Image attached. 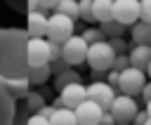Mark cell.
I'll use <instances>...</instances> for the list:
<instances>
[{
    "label": "cell",
    "instance_id": "34",
    "mask_svg": "<svg viewBox=\"0 0 151 125\" xmlns=\"http://www.w3.org/2000/svg\"><path fill=\"white\" fill-rule=\"evenodd\" d=\"M106 73H109V71H94V68H90V78H92V83H101V80H106Z\"/></svg>",
    "mask_w": 151,
    "mask_h": 125
},
{
    "label": "cell",
    "instance_id": "1",
    "mask_svg": "<svg viewBox=\"0 0 151 125\" xmlns=\"http://www.w3.org/2000/svg\"><path fill=\"white\" fill-rule=\"evenodd\" d=\"M28 33L24 28H0V80H5L19 99L28 92Z\"/></svg>",
    "mask_w": 151,
    "mask_h": 125
},
{
    "label": "cell",
    "instance_id": "3",
    "mask_svg": "<svg viewBox=\"0 0 151 125\" xmlns=\"http://www.w3.org/2000/svg\"><path fill=\"white\" fill-rule=\"evenodd\" d=\"M113 59H116V52L111 50L109 40H101V42H94V45L87 47V59L85 61L94 71H111Z\"/></svg>",
    "mask_w": 151,
    "mask_h": 125
},
{
    "label": "cell",
    "instance_id": "4",
    "mask_svg": "<svg viewBox=\"0 0 151 125\" xmlns=\"http://www.w3.org/2000/svg\"><path fill=\"white\" fill-rule=\"evenodd\" d=\"M76 33V21L54 12L47 17V40H54V42H66L71 35Z\"/></svg>",
    "mask_w": 151,
    "mask_h": 125
},
{
    "label": "cell",
    "instance_id": "14",
    "mask_svg": "<svg viewBox=\"0 0 151 125\" xmlns=\"http://www.w3.org/2000/svg\"><path fill=\"white\" fill-rule=\"evenodd\" d=\"M127 57H130V66L132 68L146 71V66L151 64V45H132L127 50Z\"/></svg>",
    "mask_w": 151,
    "mask_h": 125
},
{
    "label": "cell",
    "instance_id": "24",
    "mask_svg": "<svg viewBox=\"0 0 151 125\" xmlns=\"http://www.w3.org/2000/svg\"><path fill=\"white\" fill-rule=\"evenodd\" d=\"M78 19L92 24L94 17H92V0H78Z\"/></svg>",
    "mask_w": 151,
    "mask_h": 125
},
{
    "label": "cell",
    "instance_id": "39",
    "mask_svg": "<svg viewBox=\"0 0 151 125\" xmlns=\"http://www.w3.org/2000/svg\"><path fill=\"white\" fill-rule=\"evenodd\" d=\"M52 106H54V111H57V108H66V106H64V101H61L59 97H57V99L52 101Z\"/></svg>",
    "mask_w": 151,
    "mask_h": 125
},
{
    "label": "cell",
    "instance_id": "27",
    "mask_svg": "<svg viewBox=\"0 0 151 125\" xmlns=\"http://www.w3.org/2000/svg\"><path fill=\"white\" fill-rule=\"evenodd\" d=\"M127 66H130V57H127V54H116V59H113V66H111V68L120 73V71H125Z\"/></svg>",
    "mask_w": 151,
    "mask_h": 125
},
{
    "label": "cell",
    "instance_id": "13",
    "mask_svg": "<svg viewBox=\"0 0 151 125\" xmlns=\"http://www.w3.org/2000/svg\"><path fill=\"white\" fill-rule=\"evenodd\" d=\"M26 33L28 38H47V17L45 12H28L26 19Z\"/></svg>",
    "mask_w": 151,
    "mask_h": 125
},
{
    "label": "cell",
    "instance_id": "7",
    "mask_svg": "<svg viewBox=\"0 0 151 125\" xmlns=\"http://www.w3.org/2000/svg\"><path fill=\"white\" fill-rule=\"evenodd\" d=\"M142 17L139 0H113V19L123 26H132Z\"/></svg>",
    "mask_w": 151,
    "mask_h": 125
},
{
    "label": "cell",
    "instance_id": "15",
    "mask_svg": "<svg viewBox=\"0 0 151 125\" xmlns=\"http://www.w3.org/2000/svg\"><path fill=\"white\" fill-rule=\"evenodd\" d=\"M130 35H132V45H151V24L149 21H134L130 26Z\"/></svg>",
    "mask_w": 151,
    "mask_h": 125
},
{
    "label": "cell",
    "instance_id": "19",
    "mask_svg": "<svg viewBox=\"0 0 151 125\" xmlns=\"http://www.w3.org/2000/svg\"><path fill=\"white\" fill-rule=\"evenodd\" d=\"M50 125H78L73 108H57L50 118Z\"/></svg>",
    "mask_w": 151,
    "mask_h": 125
},
{
    "label": "cell",
    "instance_id": "29",
    "mask_svg": "<svg viewBox=\"0 0 151 125\" xmlns=\"http://www.w3.org/2000/svg\"><path fill=\"white\" fill-rule=\"evenodd\" d=\"M47 45H50V61H54V59H59V57H61V42H54V40H47Z\"/></svg>",
    "mask_w": 151,
    "mask_h": 125
},
{
    "label": "cell",
    "instance_id": "5",
    "mask_svg": "<svg viewBox=\"0 0 151 125\" xmlns=\"http://www.w3.org/2000/svg\"><path fill=\"white\" fill-rule=\"evenodd\" d=\"M109 111H111L116 125H130L132 118H134V113L139 111V106H137V99H134V97L116 94L113 101H111V106H109Z\"/></svg>",
    "mask_w": 151,
    "mask_h": 125
},
{
    "label": "cell",
    "instance_id": "33",
    "mask_svg": "<svg viewBox=\"0 0 151 125\" xmlns=\"http://www.w3.org/2000/svg\"><path fill=\"white\" fill-rule=\"evenodd\" d=\"M118 78H120V73H118V71H113V68H111V71L106 73V83H109V85H111L113 90L118 87Z\"/></svg>",
    "mask_w": 151,
    "mask_h": 125
},
{
    "label": "cell",
    "instance_id": "9",
    "mask_svg": "<svg viewBox=\"0 0 151 125\" xmlns=\"http://www.w3.org/2000/svg\"><path fill=\"white\" fill-rule=\"evenodd\" d=\"M87 99L90 101H94V104H99L104 111H109V106H111V101H113V97L118 94L106 80H101V83H90L87 87Z\"/></svg>",
    "mask_w": 151,
    "mask_h": 125
},
{
    "label": "cell",
    "instance_id": "8",
    "mask_svg": "<svg viewBox=\"0 0 151 125\" xmlns=\"http://www.w3.org/2000/svg\"><path fill=\"white\" fill-rule=\"evenodd\" d=\"M26 59H28V66H45V64H50V45H47V38H28Z\"/></svg>",
    "mask_w": 151,
    "mask_h": 125
},
{
    "label": "cell",
    "instance_id": "36",
    "mask_svg": "<svg viewBox=\"0 0 151 125\" xmlns=\"http://www.w3.org/2000/svg\"><path fill=\"white\" fill-rule=\"evenodd\" d=\"M38 113H40L42 118H47V120H50V118H52V113H54V106H52V104H45V106H42Z\"/></svg>",
    "mask_w": 151,
    "mask_h": 125
},
{
    "label": "cell",
    "instance_id": "25",
    "mask_svg": "<svg viewBox=\"0 0 151 125\" xmlns=\"http://www.w3.org/2000/svg\"><path fill=\"white\" fill-rule=\"evenodd\" d=\"M80 35H83V40H85L87 45H94V42H101V40H106V38H104V33H101L99 28H94V26L85 28Z\"/></svg>",
    "mask_w": 151,
    "mask_h": 125
},
{
    "label": "cell",
    "instance_id": "23",
    "mask_svg": "<svg viewBox=\"0 0 151 125\" xmlns=\"http://www.w3.org/2000/svg\"><path fill=\"white\" fill-rule=\"evenodd\" d=\"M59 14H64V17H68V19H78V0H59L57 2V7H54Z\"/></svg>",
    "mask_w": 151,
    "mask_h": 125
},
{
    "label": "cell",
    "instance_id": "6",
    "mask_svg": "<svg viewBox=\"0 0 151 125\" xmlns=\"http://www.w3.org/2000/svg\"><path fill=\"white\" fill-rule=\"evenodd\" d=\"M87 42L83 40L80 33H73L66 42H61V59L68 64V66H78L87 59Z\"/></svg>",
    "mask_w": 151,
    "mask_h": 125
},
{
    "label": "cell",
    "instance_id": "18",
    "mask_svg": "<svg viewBox=\"0 0 151 125\" xmlns=\"http://www.w3.org/2000/svg\"><path fill=\"white\" fill-rule=\"evenodd\" d=\"M73 83H83V75L76 68H66V71H61V73L54 75V90L57 92H61L66 85H73Z\"/></svg>",
    "mask_w": 151,
    "mask_h": 125
},
{
    "label": "cell",
    "instance_id": "16",
    "mask_svg": "<svg viewBox=\"0 0 151 125\" xmlns=\"http://www.w3.org/2000/svg\"><path fill=\"white\" fill-rule=\"evenodd\" d=\"M92 17L99 24L111 21L113 19V0H92Z\"/></svg>",
    "mask_w": 151,
    "mask_h": 125
},
{
    "label": "cell",
    "instance_id": "40",
    "mask_svg": "<svg viewBox=\"0 0 151 125\" xmlns=\"http://www.w3.org/2000/svg\"><path fill=\"white\" fill-rule=\"evenodd\" d=\"M144 108H146V113H149V118H151V101H146V106H144Z\"/></svg>",
    "mask_w": 151,
    "mask_h": 125
},
{
    "label": "cell",
    "instance_id": "21",
    "mask_svg": "<svg viewBox=\"0 0 151 125\" xmlns=\"http://www.w3.org/2000/svg\"><path fill=\"white\" fill-rule=\"evenodd\" d=\"M24 101H26V106H28L31 113H38V111L45 106V97H42L38 90H28L26 97H24Z\"/></svg>",
    "mask_w": 151,
    "mask_h": 125
},
{
    "label": "cell",
    "instance_id": "37",
    "mask_svg": "<svg viewBox=\"0 0 151 125\" xmlns=\"http://www.w3.org/2000/svg\"><path fill=\"white\" fill-rule=\"evenodd\" d=\"M101 125H116V120H113L111 111H104V113H101Z\"/></svg>",
    "mask_w": 151,
    "mask_h": 125
},
{
    "label": "cell",
    "instance_id": "28",
    "mask_svg": "<svg viewBox=\"0 0 151 125\" xmlns=\"http://www.w3.org/2000/svg\"><path fill=\"white\" fill-rule=\"evenodd\" d=\"M66 68H71L61 57L59 59H54V61H50V71H52V75H57V73H61V71H66Z\"/></svg>",
    "mask_w": 151,
    "mask_h": 125
},
{
    "label": "cell",
    "instance_id": "17",
    "mask_svg": "<svg viewBox=\"0 0 151 125\" xmlns=\"http://www.w3.org/2000/svg\"><path fill=\"white\" fill-rule=\"evenodd\" d=\"M50 75H52L50 64H45V66H31V68H28V87H40V85H45Z\"/></svg>",
    "mask_w": 151,
    "mask_h": 125
},
{
    "label": "cell",
    "instance_id": "22",
    "mask_svg": "<svg viewBox=\"0 0 151 125\" xmlns=\"http://www.w3.org/2000/svg\"><path fill=\"white\" fill-rule=\"evenodd\" d=\"M28 116H31V111H28L26 101H24V99H17V104H14V116H12V125H26V123H28Z\"/></svg>",
    "mask_w": 151,
    "mask_h": 125
},
{
    "label": "cell",
    "instance_id": "26",
    "mask_svg": "<svg viewBox=\"0 0 151 125\" xmlns=\"http://www.w3.org/2000/svg\"><path fill=\"white\" fill-rule=\"evenodd\" d=\"M109 45H111V50L116 54H127V50H130V45H127L125 38H109Z\"/></svg>",
    "mask_w": 151,
    "mask_h": 125
},
{
    "label": "cell",
    "instance_id": "41",
    "mask_svg": "<svg viewBox=\"0 0 151 125\" xmlns=\"http://www.w3.org/2000/svg\"><path fill=\"white\" fill-rule=\"evenodd\" d=\"M146 75H149V78H151V64H149V66H146Z\"/></svg>",
    "mask_w": 151,
    "mask_h": 125
},
{
    "label": "cell",
    "instance_id": "2",
    "mask_svg": "<svg viewBox=\"0 0 151 125\" xmlns=\"http://www.w3.org/2000/svg\"><path fill=\"white\" fill-rule=\"evenodd\" d=\"M144 85H146V71L127 66L125 71H120L116 92L118 94H127V97H139L142 90H144Z\"/></svg>",
    "mask_w": 151,
    "mask_h": 125
},
{
    "label": "cell",
    "instance_id": "31",
    "mask_svg": "<svg viewBox=\"0 0 151 125\" xmlns=\"http://www.w3.org/2000/svg\"><path fill=\"white\" fill-rule=\"evenodd\" d=\"M146 118H149L146 108H139V111L134 113V118H132V123H130V125H144V123H146Z\"/></svg>",
    "mask_w": 151,
    "mask_h": 125
},
{
    "label": "cell",
    "instance_id": "42",
    "mask_svg": "<svg viewBox=\"0 0 151 125\" xmlns=\"http://www.w3.org/2000/svg\"><path fill=\"white\" fill-rule=\"evenodd\" d=\"M144 125H151V118H146V123H144Z\"/></svg>",
    "mask_w": 151,
    "mask_h": 125
},
{
    "label": "cell",
    "instance_id": "32",
    "mask_svg": "<svg viewBox=\"0 0 151 125\" xmlns=\"http://www.w3.org/2000/svg\"><path fill=\"white\" fill-rule=\"evenodd\" d=\"M26 125H50V120H47V118H42L40 113H31Z\"/></svg>",
    "mask_w": 151,
    "mask_h": 125
},
{
    "label": "cell",
    "instance_id": "38",
    "mask_svg": "<svg viewBox=\"0 0 151 125\" xmlns=\"http://www.w3.org/2000/svg\"><path fill=\"white\" fill-rule=\"evenodd\" d=\"M142 97H144V101H151V80H146V85L142 90Z\"/></svg>",
    "mask_w": 151,
    "mask_h": 125
},
{
    "label": "cell",
    "instance_id": "30",
    "mask_svg": "<svg viewBox=\"0 0 151 125\" xmlns=\"http://www.w3.org/2000/svg\"><path fill=\"white\" fill-rule=\"evenodd\" d=\"M139 5H142V21H149L151 24V0H139Z\"/></svg>",
    "mask_w": 151,
    "mask_h": 125
},
{
    "label": "cell",
    "instance_id": "35",
    "mask_svg": "<svg viewBox=\"0 0 151 125\" xmlns=\"http://www.w3.org/2000/svg\"><path fill=\"white\" fill-rule=\"evenodd\" d=\"M57 2H59V0H38V9H40V12H45V9H54Z\"/></svg>",
    "mask_w": 151,
    "mask_h": 125
},
{
    "label": "cell",
    "instance_id": "11",
    "mask_svg": "<svg viewBox=\"0 0 151 125\" xmlns=\"http://www.w3.org/2000/svg\"><path fill=\"white\" fill-rule=\"evenodd\" d=\"M17 94L14 90L0 80V125H12V116H14V104H17Z\"/></svg>",
    "mask_w": 151,
    "mask_h": 125
},
{
    "label": "cell",
    "instance_id": "20",
    "mask_svg": "<svg viewBox=\"0 0 151 125\" xmlns=\"http://www.w3.org/2000/svg\"><path fill=\"white\" fill-rule=\"evenodd\" d=\"M99 31L104 33V38L109 40V38H123V33H125V26L123 24H118L116 19H111V21H104V24H99Z\"/></svg>",
    "mask_w": 151,
    "mask_h": 125
},
{
    "label": "cell",
    "instance_id": "10",
    "mask_svg": "<svg viewBox=\"0 0 151 125\" xmlns=\"http://www.w3.org/2000/svg\"><path fill=\"white\" fill-rule=\"evenodd\" d=\"M73 113H76L78 125H101V113H104V108H101L99 104L85 99L80 106L73 108Z\"/></svg>",
    "mask_w": 151,
    "mask_h": 125
},
{
    "label": "cell",
    "instance_id": "12",
    "mask_svg": "<svg viewBox=\"0 0 151 125\" xmlns=\"http://www.w3.org/2000/svg\"><path fill=\"white\" fill-rule=\"evenodd\" d=\"M59 99L64 101L66 108H76V106H80V104L87 99V90H85L83 83H73V85H66V87L59 92Z\"/></svg>",
    "mask_w": 151,
    "mask_h": 125
}]
</instances>
